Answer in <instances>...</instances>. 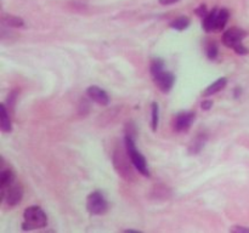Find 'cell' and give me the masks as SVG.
Wrapping results in <instances>:
<instances>
[{"label": "cell", "mask_w": 249, "mask_h": 233, "mask_svg": "<svg viewBox=\"0 0 249 233\" xmlns=\"http://www.w3.org/2000/svg\"><path fill=\"white\" fill-rule=\"evenodd\" d=\"M48 223L46 214L40 206L33 205L29 206L23 213V223H22V230L23 231H33L39 228L45 227Z\"/></svg>", "instance_id": "cell-1"}, {"label": "cell", "mask_w": 249, "mask_h": 233, "mask_svg": "<svg viewBox=\"0 0 249 233\" xmlns=\"http://www.w3.org/2000/svg\"><path fill=\"white\" fill-rule=\"evenodd\" d=\"M124 142H125L126 152H128L129 159H130L131 164L135 166V169L138 170V171L140 172L142 176L150 177L151 172H150V169H148V166H147V162H146V159L143 158V155L141 154V153L139 152L138 148H136L135 141H134L133 136L126 135L125 141H124Z\"/></svg>", "instance_id": "cell-2"}, {"label": "cell", "mask_w": 249, "mask_h": 233, "mask_svg": "<svg viewBox=\"0 0 249 233\" xmlns=\"http://www.w3.org/2000/svg\"><path fill=\"white\" fill-rule=\"evenodd\" d=\"M246 35H247V33L243 29L233 27V28H230L224 32L221 39H223L224 45L232 49L238 55H247L248 49L242 44V40L245 39Z\"/></svg>", "instance_id": "cell-3"}, {"label": "cell", "mask_w": 249, "mask_h": 233, "mask_svg": "<svg viewBox=\"0 0 249 233\" xmlns=\"http://www.w3.org/2000/svg\"><path fill=\"white\" fill-rule=\"evenodd\" d=\"M87 209L91 215H102L108 209V203L101 191H94L87 198Z\"/></svg>", "instance_id": "cell-4"}, {"label": "cell", "mask_w": 249, "mask_h": 233, "mask_svg": "<svg viewBox=\"0 0 249 233\" xmlns=\"http://www.w3.org/2000/svg\"><path fill=\"white\" fill-rule=\"evenodd\" d=\"M22 198H23V187L17 182L12 183L11 186L1 192V200L7 206L17 205L22 200Z\"/></svg>", "instance_id": "cell-5"}, {"label": "cell", "mask_w": 249, "mask_h": 233, "mask_svg": "<svg viewBox=\"0 0 249 233\" xmlns=\"http://www.w3.org/2000/svg\"><path fill=\"white\" fill-rule=\"evenodd\" d=\"M152 75L153 82L156 83V85L158 86V89L162 92H169L173 89L175 83V77L173 73L168 72V70L162 69L158 70V72L153 73Z\"/></svg>", "instance_id": "cell-6"}, {"label": "cell", "mask_w": 249, "mask_h": 233, "mask_svg": "<svg viewBox=\"0 0 249 233\" xmlns=\"http://www.w3.org/2000/svg\"><path fill=\"white\" fill-rule=\"evenodd\" d=\"M195 121V113L194 112H180L175 116V130L178 133H185V131L190 130Z\"/></svg>", "instance_id": "cell-7"}, {"label": "cell", "mask_w": 249, "mask_h": 233, "mask_svg": "<svg viewBox=\"0 0 249 233\" xmlns=\"http://www.w3.org/2000/svg\"><path fill=\"white\" fill-rule=\"evenodd\" d=\"M87 94L90 100L101 104V106H107V104H109V101H111L108 94L100 86H96V85H91V86L88 87Z\"/></svg>", "instance_id": "cell-8"}, {"label": "cell", "mask_w": 249, "mask_h": 233, "mask_svg": "<svg viewBox=\"0 0 249 233\" xmlns=\"http://www.w3.org/2000/svg\"><path fill=\"white\" fill-rule=\"evenodd\" d=\"M16 182V174L11 167H2L0 171V189L5 191L7 187Z\"/></svg>", "instance_id": "cell-9"}, {"label": "cell", "mask_w": 249, "mask_h": 233, "mask_svg": "<svg viewBox=\"0 0 249 233\" xmlns=\"http://www.w3.org/2000/svg\"><path fill=\"white\" fill-rule=\"evenodd\" d=\"M216 14H218V9H213L212 11L208 12V15H207L203 19H202V27H203V29L207 33L215 32Z\"/></svg>", "instance_id": "cell-10"}, {"label": "cell", "mask_w": 249, "mask_h": 233, "mask_svg": "<svg viewBox=\"0 0 249 233\" xmlns=\"http://www.w3.org/2000/svg\"><path fill=\"white\" fill-rule=\"evenodd\" d=\"M226 84H228V79H226L225 77L219 78L218 80H215L213 84H211L208 87H207L206 91L203 92V96L208 97V96H212V95H215L216 92L221 91V90L226 86Z\"/></svg>", "instance_id": "cell-11"}, {"label": "cell", "mask_w": 249, "mask_h": 233, "mask_svg": "<svg viewBox=\"0 0 249 233\" xmlns=\"http://www.w3.org/2000/svg\"><path fill=\"white\" fill-rule=\"evenodd\" d=\"M229 18H230V12L228 9H219L218 14H216V21H215V32H220L225 28L226 23H228Z\"/></svg>", "instance_id": "cell-12"}, {"label": "cell", "mask_w": 249, "mask_h": 233, "mask_svg": "<svg viewBox=\"0 0 249 233\" xmlns=\"http://www.w3.org/2000/svg\"><path fill=\"white\" fill-rule=\"evenodd\" d=\"M0 111H1V116H0V125H1L2 133H10L12 130L11 128V120H10V114L7 112L6 106L4 103L0 106Z\"/></svg>", "instance_id": "cell-13"}, {"label": "cell", "mask_w": 249, "mask_h": 233, "mask_svg": "<svg viewBox=\"0 0 249 233\" xmlns=\"http://www.w3.org/2000/svg\"><path fill=\"white\" fill-rule=\"evenodd\" d=\"M206 141H207V136L204 133H199L195 137V140L192 141V143L190 145V153L191 154H197V153L201 152L203 150L204 145H206Z\"/></svg>", "instance_id": "cell-14"}, {"label": "cell", "mask_w": 249, "mask_h": 233, "mask_svg": "<svg viewBox=\"0 0 249 233\" xmlns=\"http://www.w3.org/2000/svg\"><path fill=\"white\" fill-rule=\"evenodd\" d=\"M190 24H191V21H190L189 17L180 16V17H178V18H175L174 21H172L170 27H172L173 29H175V31L182 32V31H185V29L189 28Z\"/></svg>", "instance_id": "cell-15"}, {"label": "cell", "mask_w": 249, "mask_h": 233, "mask_svg": "<svg viewBox=\"0 0 249 233\" xmlns=\"http://www.w3.org/2000/svg\"><path fill=\"white\" fill-rule=\"evenodd\" d=\"M4 23L9 27H14V28H22L24 26L23 19L19 18V17L12 16V15L4 16Z\"/></svg>", "instance_id": "cell-16"}, {"label": "cell", "mask_w": 249, "mask_h": 233, "mask_svg": "<svg viewBox=\"0 0 249 233\" xmlns=\"http://www.w3.org/2000/svg\"><path fill=\"white\" fill-rule=\"evenodd\" d=\"M151 114H152V116H151V126H152V130L156 131L158 128V123H160V107H158L157 102L152 103Z\"/></svg>", "instance_id": "cell-17"}, {"label": "cell", "mask_w": 249, "mask_h": 233, "mask_svg": "<svg viewBox=\"0 0 249 233\" xmlns=\"http://www.w3.org/2000/svg\"><path fill=\"white\" fill-rule=\"evenodd\" d=\"M207 56H208L209 60H215L216 57H218V53H219V49H218V45H216L215 41H212V43H209L208 45H207Z\"/></svg>", "instance_id": "cell-18"}, {"label": "cell", "mask_w": 249, "mask_h": 233, "mask_svg": "<svg viewBox=\"0 0 249 233\" xmlns=\"http://www.w3.org/2000/svg\"><path fill=\"white\" fill-rule=\"evenodd\" d=\"M195 14H196L198 17H201L202 19H203L204 17H206L207 15H208V10H207L206 5H204V4L199 5V6L197 7L196 10H195Z\"/></svg>", "instance_id": "cell-19"}, {"label": "cell", "mask_w": 249, "mask_h": 233, "mask_svg": "<svg viewBox=\"0 0 249 233\" xmlns=\"http://www.w3.org/2000/svg\"><path fill=\"white\" fill-rule=\"evenodd\" d=\"M230 231L235 233H249V228L242 227V226H235V227H231Z\"/></svg>", "instance_id": "cell-20"}, {"label": "cell", "mask_w": 249, "mask_h": 233, "mask_svg": "<svg viewBox=\"0 0 249 233\" xmlns=\"http://www.w3.org/2000/svg\"><path fill=\"white\" fill-rule=\"evenodd\" d=\"M202 108L206 109V111H208V109H211V107L213 106V101H211V100H204L203 102H202Z\"/></svg>", "instance_id": "cell-21"}, {"label": "cell", "mask_w": 249, "mask_h": 233, "mask_svg": "<svg viewBox=\"0 0 249 233\" xmlns=\"http://www.w3.org/2000/svg\"><path fill=\"white\" fill-rule=\"evenodd\" d=\"M160 1V4L162 5H173L175 4V2L180 1V0H158Z\"/></svg>", "instance_id": "cell-22"}]
</instances>
